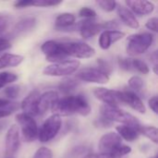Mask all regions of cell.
I'll use <instances>...</instances> for the list:
<instances>
[{
    "label": "cell",
    "mask_w": 158,
    "mask_h": 158,
    "mask_svg": "<svg viewBox=\"0 0 158 158\" xmlns=\"http://www.w3.org/2000/svg\"><path fill=\"white\" fill-rule=\"evenodd\" d=\"M51 110L59 117L75 114L86 117L91 113V106L86 98L81 94L68 95L62 99H58Z\"/></svg>",
    "instance_id": "1"
},
{
    "label": "cell",
    "mask_w": 158,
    "mask_h": 158,
    "mask_svg": "<svg viewBox=\"0 0 158 158\" xmlns=\"http://www.w3.org/2000/svg\"><path fill=\"white\" fill-rule=\"evenodd\" d=\"M100 117L106 118L107 120L121 123V125H130L133 127H140L139 120L129 112L119 109L118 107H113L106 105H103L100 107Z\"/></svg>",
    "instance_id": "2"
},
{
    "label": "cell",
    "mask_w": 158,
    "mask_h": 158,
    "mask_svg": "<svg viewBox=\"0 0 158 158\" xmlns=\"http://www.w3.org/2000/svg\"><path fill=\"white\" fill-rule=\"evenodd\" d=\"M154 35L152 33L143 32L132 34L127 39V53L131 56H136L146 52L153 44Z\"/></svg>",
    "instance_id": "3"
},
{
    "label": "cell",
    "mask_w": 158,
    "mask_h": 158,
    "mask_svg": "<svg viewBox=\"0 0 158 158\" xmlns=\"http://www.w3.org/2000/svg\"><path fill=\"white\" fill-rule=\"evenodd\" d=\"M81 65V62L79 60H65L58 63H53L48 66H46L43 73L46 76H52V77H66L70 76L71 74L75 73L79 67Z\"/></svg>",
    "instance_id": "4"
},
{
    "label": "cell",
    "mask_w": 158,
    "mask_h": 158,
    "mask_svg": "<svg viewBox=\"0 0 158 158\" xmlns=\"http://www.w3.org/2000/svg\"><path fill=\"white\" fill-rule=\"evenodd\" d=\"M41 50L45 56V59L49 62H52V64L65 61L69 57L64 49L63 43L54 40L44 42L41 46Z\"/></svg>",
    "instance_id": "5"
},
{
    "label": "cell",
    "mask_w": 158,
    "mask_h": 158,
    "mask_svg": "<svg viewBox=\"0 0 158 158\" xmlns=\"http://www.w3.org/2000/svg\"><path fill=\"white\" fill-rule=\"evenodd\" d=\"M62 125L61 117L53 114L50 116L42 125L40 131L38 132V138L41 143H48L53 140L59 132Z\"/></svg>",
    "instance_id": "6"
},
{
    "label": "cell",
    "mask_w": 158,
    "mask_h": 158,
    "mask_svg": "<svg viewBox=\"0 0 158 158\" xmlns=\"http://www.w3.org/2000/svg\"><path fill=\"white\" fill-rule=\"evenodd\" d=\"M16 121L19 125L21 132H22V137L25 142L27 143H31L34 142L38 138V127L33 119V118L24 114V113H19L16 115Z\"/></svg>",
    "instance_id": "7"
},
{
    "label": "cell",
    "mask_w": 158,
    "mask_h": 158,
    "mask_svg": "<svg viewBox=\"0 0 158 158\" xmlns=\"http://www.w3.org/2000/svg\"><path fill=\"white\" fill-rule=\"evenodd\" d=\"M68 56L76 58H91L95 55V49L86 43L69 42L63 43Z\"/></svg>",
    "instance_id": "8"
},
{
    "label": "cell",
    "mask_w": 158,
    "mask_h": 158,
    "mask_svg": "<svg viewBox=\"0 0 158 158\" xmlns=\"http://www.w3.org/2000/svg\"><path fill=\"white\" fill-rule=\"evenodd\" d=\"M122 144V139L116 132H108L103 135L98 143L100 154L109 156L112 158L115 151Z\"/></svg>",
    "instance_id": "9"
},
{
    "label": "cell",
    "mask_w": 158,
    "mask_h": 158,
    "mask_svg": "<svg viewBox=\"0 0 158 158\" xmlns=\"http://www.w3.org/2000/svg\"><path fill=\"white\" fill-rule=\"evenodd\" d=\"M76 78L78 81L98 84H106L109 81V76L96 68H84L77 72Z\"/></svg>",
    "instance_id": "10"
},
{
    "label": "cell",
    "mask_w": 158,
    "mask_h": 158,
    "mask_svg": "<svg viewBox=\"0 0 158 158\" xmlns=\"http://www.w3.org/2000/svg\"><path fill=\"white\" fill-rule=\"evenodd\" d=\"M94 95L96 99L109 106L118 107V106L121 104L120 91L98 87L94 90Z\"/></svg>",
    "instance_id": "11"
},
{
    "label": "cell",
    "mask_w": 158,
    "mask_h": 158,
    "mask_svg": "<svg viewBox=\"0 0 158 158\" xmlns=\"http://www.w3.org/2000/svg\"><path fill=\"white\" fill-rule=\"evenodd\" d=\"M6 158L12 157L19 147V126L12 125L7 130L6 134Z\"/></svg>",
    "instance_id": "12"
},
{
    "label": "cell",
    "mask_w": 158,
    "mask_h": 158,
    "mask_svg": "<svg viewBox=\"0 0 158 158\" xmlns=\"http://www.w3.org/2000/svg\"><path fill=\"white\" fill-rule=\"evenodd\" d=\"M77 28L79 29L81 37L84 39H90L99 32L106 31L104 22L99 23L95 22L93 19H84L82 21H80L77 24Z\"/></svg>",
    "instance_id": "13"
},
{
    "label": "cell",
    "mask_w": 158,
    "mask_h": 158,
    "mask_svg": "<svg viewBox=\"0 0 158 158\" xmlns=\"http://www.w3.org/2000/svg\"><path fill=\"white\" fill-rule=\"evenodd\" d=\"M40 97V93L37 90L31 91L21 102L20 108L22 109L23 113L30 116L34 117L38 115V100Z\"/></svg>",
    "instance_id": "14"
},
{
    "label": "cell",
    "mask_w": 158,
    "mask_h": 158,
    "mask_svg": "<svg viewBox=\"0 0 158 158\" xmlns=\"http://www.w3.org/2000/svg\"><path fill=\"white\" fill-rule=\"evenodd\" d=\"M118 65L120 69L126 71H137L142 74L149 73V67L147 64L138 58H119Z\"/></svg>",
    "instance_id": "15"
},
{
    "label": "cell",
    "mask_w": 158,
    "mask_h": 158,
    "mask_svg": "<svg viewBox=\"0 0 158 158\" xmlns=\"http://www.w3.org/2000/svg\"><path fill=\"white\" fill-rule=\"evenodd\" d=\"M126 5L129 6V9L133 13L139 16H146L155 10L154 3L146 0H127Z\"/></svg>",
    "instance_id": "16"
},
{
    "label": "cell",
    "mask_w": 158,
    "mask_h": 158,
    "mask_svg": "<svg viewBox=\"0 0 158 158\" xmlns=\"http://www.w3.org/2000/svg\"><path fill=\"white\" fill-rule=\"evenodd\" d=\"M120 97H121V103L129 105L135 111L141 114H144L146 112V108L145 106L143 105V102L134 92L120 91Z\"/></svg>",
    "instance_id": "17"
},
{
    "label": "cell",
    "mask_w": 158,
    "mask_h": 158,
    "mask_svg": "<svg viewBox=\"0 0 158 158\" xmlns=\"http://www.w3.org/2000/svg\"><path fill=\"white\" fill-rule=\"evenodd\" d=\"M58 99V94L55 91H48L40 94L38 100V114H44L49 109H52Z\"/></svg>",
    "instance_id": "18"
},
{
    "label": "cell",
    "mask_w": 158,
    "mask_h": 158,
    "mask_svg": "<svg viewBox=\"0 0 158 158\" xmlns=\"http://www.w3.org/2000/svg\"><path fill=\"white\" fill-rule=\"evenodd\" d=\"M125 32L120 31H103L99 36V45L102 49L106 50L108 49L112 44L117 43L118 41L121 40L123 37H125Z\"/></svg>",
    "instance_id": "19"
},
{
    "label": "cell",
    "mask_w": 158,
    "mask_h": 158,
    "mask_svg": "<svg viewBox=\"0 0 158 158\" xmlns=\"http://www.w3.org/2000/svg\"><path fill=\"white\" fill-rule=\"evenodd\" d=\"M117 12L120 19V20L128 27L131 29H138L140 27V24L135 17V15L126 6L117 5Z\"/></svg>",
    "instance_id": "20"
},
{
    "label": "cell",
    "mask_w": 158,
    "mask_h": 158,
    "mask_svg": "<svg viewBox=\"0 0 158 158\" xmlns=\"http://www.w3.org/2000/svg\"><path fill=\"white\" fill-rule=\"evenodd\" d=\"M140 127H133L130 125H119L116 128V130H117V133L119 135L121 139H124L128 142H133L139 138Z\"/></svg>",
    "instance_id": "21"
},
{
    "label": "cell",
    "mask_w": 158,
    "mask_h": 158,
    "mask_svg": "<svg viewBox=\"0 0 158 158\" xmlns=\"http://www.w3.org/2000/svg\"><path fill=\"white\" fill-rule=\"evenodd\" d=\"M23 61V56L15 54H4L0 56V69L6 68H14Z\"/></svg>",
    "instance_id": "22"
},
{
    "label": "cell",
    "mask_w": 158,
    "mask_h": 158,
    "mask_svg": "<svg viewBox=\"0 0 158 158\" xmlns=\"http://www.w3.org/2000/svg\"><path fill=\"white\" fill-rule=\"evenodd\" d=\"M19 108V103L6 99H0V118L10 116Z\"/></svg>",
    "instance_id": "23"
},
{
    "label": "cell",
    "mask_w": 158,
    "mask_h": 158,
    "mask_svg": "<svg viewBox=\"0 0 158 158\" xmlns=\"http://www.w3.org/2000/svg\"><path fill=\"white\" fill-rule=\"evenodd\" d=\"M75 16L71 13H62L58 15L56 19V29H67L71 27L75 23Z\"/></svg>",
    "instance_id": "24"
},
{
    "label": "cell",
    "mask_w": 158,
    "mask_h": 158,
    "mask_svg": "<svg viewBox=\"0 0 158 158\" xmlns=\"http://www.w3.org/2000/svg\"><path fill=\"white\" fill-rule=\"evenodd\" d=\"M79 84H80V81L78 80L73 79V78H66L60 82L58 88H59L60 92L67 94H69L72 91H74L79 86Z\"/></svg>",
    "instance_id": "25"
},
{
    "label": "cell",
    "mask_w": 158,
    "mask_h": 158,
    "mask_svg": "<svg viewBox=\"0 0 158 158\" xmlns=\"http://www.w3.org/2000/svg\"><path fill=\"white\" fill-rule=\"evenodd\" d=\"M35 24H36V19L34 18H26L17 23V25L15 26V31L18 33L25 32L30 30H32Z\"/></svg>",
    "instance_id": "26"
},
{
    "label": "cell",
    "mask_w": 158,
    "mask_h": 158,
    "mask_svg": "<svg viewBox=\"0 0 158 158\" xmlns=\"http://www.w3.org/2000/svg\"><path fill=\"white\" fill-rule=\"evenodd\" d=\"M140 134L144 135L146 138L151 140L154 143H157V129L153 126H141L139 129Z\"/></svg>",
    "instance_id": "27"
},
{
    "label": "cell",
    "mask_w": 158,
    "mask_h": 158,
    "mask_svg": "<svg viewBox=\"0 0 158 158\" xmlns=\"http://www.w3.org/2000/svg\"><path fill=\"white\" fill-rule=\"evenodd\" d=\"M17 79H18V76L15 73L8 72V71L0 72V89L5 87L7 84H10L16 81Z\"/></svg>",
    "instance_id": "28"
},
{
    "label": "cell",
    "mask_w": 158,
    "mask_h": 158,
    "mask_svg": "<svg viewBox=\"0 0 158 158\" xmlns=\"http://www.w3.org/2000/svg\"><path fill=\"white\" fill-rule=\"evenodd\" d=\"M129 86L133 91H136V93H139V92H142V90L143 89L144 83H143V81L141 77L132 76L129 80Z\"/></svg>",
    "instance_id": "29"
},
{
    "label": "cell",
    "mask_w": 158,
    "mask_h": 158,
    "mask_svg": "<svg viewBox=\"0 0 158 158\" xmlns=\"http://www.w3.org/2000/svg\"><path fill=\"white\" fill-rule=\"evenodd\" d=\"M96 4L99 6V7L106 12H111L116 9L117 3L115 1H106V0H99L96 2Z\"/></svg>",
    "instance_id": "30"
},
{
    "label": "cell",
    "mask_w": 158,
    "mask_h": 158,
    "mask_svg": "<svg viewBox=\"0 0 158 158\" xmlns=\"http://www.w3.org/2000/svg\"><path fill=\"white\" fill-rule=\"evenodd\" d=\"M20 87L18 86V85H12V86H9L7 88H6L5 90V94L7 98H10V99H14V98H17L19 94H20Z\"/></svg>",
    "instance_id": "31"
},
{
    "label": "cell",
    "mask_w": 158,
    "mask_h": 158,
    "mask_svg": "<svg viewBox=\"0 0 158 158\" xmlns=\"http://www.w3.org/2000/svg\"><path fill=\"white\" fill-rule=\"evenodd\" d=\"M61 1H51V0H32V5L34 6H41V7H46V6H55L60 5Z\"/></svg>",
    "instance_id": "32"
},
{
    "label": "cell",
    "mask_w": 158,
    "mask_h": 158,
    "mask_svg": "<svg viewBox=\"0 0 158 158\" xmlns=\"http://www.w3.org/2000/svg\"><path fill=\"white\" fill-rule=\"evenodd\" d=\"M33 158H53V153L49 148L43 146L35 152Z\"/></svg>",
    "instance_id": "33"
},
{
    "label": "cell",
    "mask_w": 158,
    "mask_h": 158,
    "mask_svg": "<svg viewBox=\"0 0 158 158\" xmlns=\"http://www.w3.org/2000/svg\"><path fill=\"white\" fill-rule=\"evenodd\" d=\"M131 152V148L128 145H124V144H121L116 151L115 153L113 154L112 158H120L129 155L130 153Z\"/></svg>",
    "instance_id": "34"
},
{
    "label": "cell",
    "mask_w": 158,
    "mask_h": 158,
    "mask_svg": "<svg viewBox=\"0 0 158 158\" xmlns=\"http://www.w3.org/2000/svg\"><path fill=\"white\" fill-rule=\"evenodd\" d=\"M79 15L81 17H82V18H85L86 19H94V18L96 17V12L94 9L85 6V7H82L80 10Z\"/></svg>",
    "instance_id": "35"
},
{
    "label": "cell",
    "mask_w": 158,
    "mask_h": 158,
    "mask_svg": "<svg viewBox=\"0 0 158 158\" xmlns=\"http://www.w3.org/2000/svg\"><path fill=\"white\" fill-rule=\"evenodd\" d=\"M97 63H98V69H100L102 72H104V73L108 75L109 72L111 71V66L109 65V63L105 61V60H103L102 58L98 59Z\"/></svg>",
    "instance_id": "36"
},
{
    "label": "cell",
    "mask_w": 158,
    "mask_h": 158,
    "mask_svg": "<svg viewBox=\"0 0 158 158\" xmlns=\"http://www.w3.org/2000/svg\"><path fill=\"white\" fill-rule=\"evenodd\" d=\"M10 23V19L6 16H0V34L5 32L8 28Z\"/></svg>",
    "instance_id": "37"
},
{
    "label": "cell",
    "mask_w": 158,
    "mask_h": 158,
    "mask_svg": "<svg viewBox=\"0 0 158 158\" xmlns=\"http://www.w3.org/2000/svg\"><path fill=\"white\" fill-rule=\"evenodd\" d=\"M157 22L158 19L156 17H154V18H151L150 19L147 20L146 24H145V27L155 32L157 31Z\"/></svg>",
    "instance_id": "38"
},
{
    "label": "cell",
    "mask_w": 158,
    "mask_h": 158,
    "mask_svg": "<svg viewBox=\"0 0 158 158\" xmlns=\"http://www.w3.org/2000/svg\"><path fill=\"white\" fill-rule=\"evenodd\" d=\"M112 122L107 120L106 118H103V117H100L96 122H95V125L96 126H99V127H102V128H108V127H111L112 126Z\"/></svg>",
    "instance_id": "39"
},
{
    "label": "cell",
    "mask_w": 158,
    "mask_h": 158,
    "mask_svg": "<svg viewBox=\"0 0 158 158\" xmlns=\"http://www.w3.org/2000/svg\"><path fill=\"white\" fill-rule=\"evenodd\" d=\"M148 104H149V107L154 111V113L155 114H157L158 113V98L157 96H153L150 100H149V102H148Z\"/></svg>",
    "instance_id": "40"
},
{
    "label": "cell",
    "mask_w": 158,
    "mask_h": 158,
    "mask_svg": "<svg viewBox=\"0 0 158 158\" xmlns=\"http://www.w3.org/2000/svg\"><path fill=\"white\" fill-rule=\"evenodd\" d=\"M32 5V0H22V1H18L14 4V6L16 8H23V7H28Z\"/></svg>",
    "instance_id": "41"
},
{
    "label": "cell",
    "mask_w": 158,
    "mask_h": 158,
    "mask_svg": "<svg viewBox=\"0 0 158 158\" xmlns=\"http://www.w3.org/2000/svg\"><path fill=\"white\" fill-rule=\"evenodd\" d=\"M11 47V44L8 40L5 38H0V52L7 50Z\"/></svg>",
    "instance_id": "42"
},
{
    "label": "cell",
    "mask_w": 158,
    "mask_h": 158,
    "mask_svg": "<svg viewBox=\"0 0 158 158\" xmlns=\"http://www.w3.org/2000/svg\"><path fill=\"white\" fill-rule=\"evenodd\" d=\"M83 158H111L109 156L104 155V154H89L85 156Z\"/></svg>",
    "instance_id": "43"
},
{
    "label": "cell",
    "mask_w": 158,
    "mask_h": 158,
    "mask_svg": "<svg viewBox=\"0 0 158 158\" xmlns=\"http://www.w3.org/2000/svg\"><path fill=\"white\" fill-rule=\"evenodd\" d=\"M150 60H151V62H153L154 66H156L157 65V52L156 51H155L153 54H151Z\"/></svg>",
    "instance_id": "44"
},
{
    "label": "cell",
    "mask_w": 158,
    "mask_h": 158,
    "mask_svg": "<svg viewBox=\"0 0 158 158\" xmlns=\"http://www.w3.org/2000/svg\"><path fill=\"white\" fill-rule=\"evenodd\" d=\"M153 70H154L155 74H156V75H157V73H158V71H157V65H156V66H154V67H153Z\"/></svg>",
    "instance_id": "45"
},
{
    "label": "cell",
    "mask_w": 158,
    "mask_h": 158,
    "mask_svg": "<svg viewBox=\"0 0 158 158\" xmlns=\"http://www.w3.org/2000/svg\"><path fill=\"white\" fill-rule=\"evenodd\" d=\"M151 158H157L156 156H154V157H151Z\"/></svg>",
    "instance_id": "46"
},
{
    "label": "cell",
    "mask_w": 158,
    "mask_h": 158,
    "mask_svg": "<svg viewBox=\"0 0 158 158\" xmlns=\"http://www.w3.org/2000/svg\"><path fill=\"white\" fill-rule=\"evenodd\" d=\"M9 158H13V157H9Z\"/></svg>",
    "instance_id": "47"
}]
</instances>
